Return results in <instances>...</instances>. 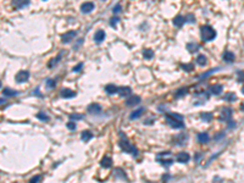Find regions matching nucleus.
Segmentation results:
<instances>
[{"label": "nucleus", "instance_id": "nucleus-1", "mask_svg": "<svg viewBox=\"0 0 244 183\" xmlns=\"http://www.w3.org/2000/svg\"><path fill=\"white\" fill-rule=\"evenodd\" d=\"M182 120H183V117L181 115H176V114H167L166 115L167 125L171 126L172 128H182L183 127Z\"/></svg>", "mask_w": 244, "mask_h": 183}, {"label": "nucleus", "instance_id": "nucleus-2", "mask_svg": "<svg viewBox=\"0 0 244 183\" xmlns=\"http://www.w3.org/2000/svg\"><path fill=\"white\" fill-rule=\"evenodd\" d=\"M216 37V32L212 27L210 26H203L201 27V38L205 42H209V40H212Z\"/></svg>", "mask_w": 244, "mask_h": 183}, {"label": "nucleus", "instance_id": "nucleus-3", "mask_svg": "<svg viewBox=\"0 0 244 183\" xmlns=\"http://www.w3.org/2000/svg\"><path fill=\"white\" fill-rule=\"evenodd\" d=\"M120 147L122 148V150H125L126 153H131V154L133 153L134 156L138 154L137 149H135L134 147H132V145L130 144V142L127 140V138L125 137V134H122V138H121V140H120Z\"/></svg>", "mask_w": 244, "mask_h": 183}, {"label": "nucleus", "instance_id": "nucleus-4", "mask_svg": "<svg viewBox=\"0 0 244 183\" xmlns=\"http://www.w3.org/2000/svg\"><path fill=\"white\" fill-rule=\"evenodd\" d=\"M158 161L161 162L164 166H168V165H171L173 160H172V156H171V154L168 153V151H164V153H161L158 155Z\"/></svg>", "mask_w": 244, "mask_h": 183}, {"label": "nucleus", "instance_id": "nucleus-5", "mask_svg": "<svg viewBox=\"0 0 244 183\" xmlns=\"http://www.w3.org/2000/svg\"><path fill=\"white\" fill-rule=\"evenodd\" d=\"M15 78H16V82L23 83V82H26V81L29 78V72L28 71H20V72H17Z\"/></svg>", "mask_w": 244, "mask_h": 183}, {"label": "nucleus", "instance_id": "nucleus-6", "mask_svg": "<svg viewBox=\"0 0 244 183\" xmlns=\"http://www.w3.org/2000/svg\"><path fill=\"white\" fill-rule=\"evenodd\" d=\"M74 37H76V32H74V31H70V32L65 33V34L61 37V42H62L64 44H69V43L72 42V39Z\"/></svg>", "mask_w": 244, "mask_h": 183}, {"label": "nucleus", "instance_id": "nucleus-7", "mask_svg": "<svg viewBox=\"0 0 244 183\" xmlns=\"http://www.w3.org/2000/svg\"><path fill=\"white\" fill-rule=\"evenodd\" d=\"M231 116H232V110L231 109H223L222 111H221V115H220V120H222V121H228L229 118H231Z\"/></svg>", "mask_w": 244, "mask_h": 183}, {"label": "nucleus", "instance_id": "nucleus-8", "mask_svg": "<svg viewBox=\"0 0 244 183\" xmlns=\"http://www.w3.org/2000/svg\"><path fill=\"white\" fill-rule=\"evenodd\" d=\"M93 9H94V4L89 3V1L82 4V6H81V11L83 13H89L90 11H93Z\"/></svg>", "mask_w": 244, "mask_h": 183}, {"label": "nucleus", "instance_id": "nucleus-9", "mask_svg": "<svg viewBox=\"0 0 244 183\" xmlns=\"http://www.w3.org/2000/svg\"><path fill=\"white\" fill-rule=\"evenodd\" d=\"M12 4L16 9H22L29 4V0H12Z\"/></svg>", "mask_w": 244, "mask_h": 183}, {"label": "nucleus", "instance_id": "nucleus-10", "mask_svg": "<svg viewBox=\"0 0 244 183\" xmlns=\"http://www.w3.org/2000/svg\"><path fill=\"white\" fill-rule=\"evenodd\" d=\"M173 25L176 26V27H182L183 25L186 23V17H183V16H181V15H178V16H176L175 18H173Z\"/></svg>", "mask_w": 244, "mask_h": 183}, {"label": "nucleus", "instance_id": "nucleus-11", "mask_svg": "<svg viewBox=\"0 0 244 183\" xmlns=\"http://www.w3.org/2000/svg\"><path fill=\"white\" fill-rule=\"evenodd\" d=\"M104 39H105V32H104V31H98L95 34H94V40H95L98 44L103 43Z\"/></svg>", "mask_w": 244, "mask_h": 183}, {"label": "nucleus", "instance_id": "nucleus-12", "mask_svg": "<svg viewBox=\"0 0 244 183\" xmlns=\"http://www.w3.org/2000/svg\"><path fill=\"white\" fill-rule=\"evenodd\" d=\"M139 101H140V98H139L138 95H133V97H131L130 99L126 100V105H127V106H133V105H137Z\"/></svg>", "mask_w": 244, "mask_h": 183}, {"label": "nucleus", "instance_id": "nucleus-13", "mask_svg": "<svg viewBox=\"0 0 244 183\" xmlns=\"http://www.w3.org/2000/svg\"><path fill=\"white\" fill-rule=\"evenodd\" d=\"M189 159H191V158H189V154H187V153H181V154L177 155V158H176V160H177L178 162H182V164L188 162Z\"/></svg>", "mask_w": 244, "mask_h": 183}, {"label": "nucleus", "instance_id": "nucleus-14", "mask_svg": "<svg viewBox=\"0 0 244 183\" xmlns=\"http://www.w3.org/2000/svg\"><path fill=\"white\" fill-rule=\"evenodd\" d=\"M101 111V107L98 104H90L88 106V112L89 114H99Z\"/></svg>", "mask_w": 244, "mask_h": 183}, {"label": "nucleus", "instance_id": "nucleus-15", "mask_svg": "<svg viewBox=\"0 0 244 183\" xmlns=\"http://www.w3.org/2000/svg\"><path fill=\"white\" fill-rule=\"evenodd\" d=\"M74 95H76V93H74L73 90H71V89H67V88L61 90V97L62 98H73Z\"/></svg>", "mask_w": 244, "mask_h": 183}, {"label": "nucleus", "instance_id": "nucleus-16", "mask_svg": "<svg viewBox=\"0 0 244 183\" xmlns=\"http://www.w3.org/2000/svg\"><path fill=\"white\" fill-rule=\"evenodd\" d=\"M222 92V86L220 84H215L210 87V93L214 94V95H219V94Z\"/></svg>", "mask_w": 244, "mask_h": 183}, {"label": "nucleus", "instance_id": "nucleus-17", "mask_svg": "<svg viewBox=\"0 0 244 183\" xmlns=\"http://www.w3.org/2000/svg\"><path fill=\"white\" fill-rule=\"evenodd\" d=\"M105 92L107 94H116L118 92V88L116 86H114V84H107L105 87Z\"/></svg>", "mask_w": 244, "mask_h": 183}, {"label": "nucleus", "instance_id": "nucleus-18", "mask_svg": "<svg viewBox=\"0 0 244 183\" xmlns=\"http://www.w3.org/2000/svg\"><path fill=\"white\" fill-rule=\"evenodd\" d=\"M131 88L130 87H122V88H120L118 89V94L121 97H128L131 94Z\"/></svg>", "mask_w": 244, "mask_h": 183}, {"label": "nucleus", "instance_id": "nucleus-19", "mask_svg": "<svg viewBox=\"0 0 244 183\" xmlns=\"http://www.w3.org/2000/svg\"><path fill=\"white\" fill-rule=\"evenodd\" d=\"M236 56H234V54L231 53V51H226L225 54H223V60L226 61V62H232V61H234Z\"/></svg>", "mask_w": 244, "mask_h": 183}, {"label": "nucleus", "instance_id": "nucleus-20", "mask_svg": "<svg viewBox=\"0 0 244 183\" xmlns=\"http://www.w3.org/2000/svg\"><path fill=\"white\" fill-rule=\"evenodd\" d=\"M143 114H144V109H137V110L133 111V112L130 115V118H131V120H135V118L140 117Z\"/></svg>", "mask_w": 244, "mask_h": 183}, {"label": "nucleus", "instance_id": "nucleus-21", "mask_svg": "<svg viewBox=\"0 0 244 183\" xmlns=\"http://www.w3.org/2000/svg\"><path fill=\"white\" fill-rule=\"evenodd\" d=\"M81 138H82V140L84 142H88V140H90L93 138V134L90 131H83L82 134H81Z\"/></svg>", "mask_w": 244, "mask_h": 183}, {"label": "nucleus", "instance_id": "nucleus-22", "mask_svg": "<svg viewBox=\"0 0 244 183\" xmlns=\"http://www.w3.org/2000/svg\"><path fill=\"white\" fill-rule=\"evenodd\" d=\"M100 165L103 166V167H106V168H107V167H110V166L112 165V160H111L110 158H107V156H105V158H104L103 160L100 161Z\"/></svg>", "mask_w": 244, "mask_h": 183}, {"label": "nucleus", "instance_id": "nucleus-23", "mask_svg": "<svg viewBox=\"0 0 244 183\" xmlns=\"http://www.w3.org/2000/svg\"><path fill=\"white\" fill-rule=\"evenodd\" d=\"M209 140V135H208V133H199L198 134V142L199 143H206V142Z\"/></svg>", "mask_w": 244, "mask_h": 183}, {"label": "nucleus", "instance_id": "nucleus-24", "mask_svg": "<svg viewBox=\"0 0 244 183\" xmlns=\"http://www.w3.org/2000/svg\"><path fill=\"white\" fill-rule=\"evenodd\" d=\"M196 62H198L200 66H205L206 62H208V59L205 55H199L198 57H196Z\"/></svg>", "mask_w": 244, "mask_h": 183}, {"label": "nucleus", "instance_id": "nucleus-25", "mask_svg": "<svg viewBox=\"0 0 244 183\" xmlns=\"http://www.w3.org/2000/svg\"><path fill=\"white\" fill-rule=\"evenodd\" d=\"M3 94H4L5 97H13V95H16V94H17V92L12 90V89H9V88H5Z\"/></svg>", "mask_w": 244, "mask_h": 183}, {"label": "nucleus", "instance_id": "nucleus-26", "mask_svg": "<svg viewBox=\"0 0 244 183\" xmlns=\"http://www.w3.org/2000/svg\"><path fill=\"white\" fill-rule=\"evenodd\" d=\"M200 117L203 118V121H205V122H209V121H211L212 118V115L211 114H206V112H203L200 115Z\"/></svg>", "mask_w": 244, "mask_h": 183}, {"label": "nucleus", "instance_id": "nucleus-27", "mask_svg": "<svg viewBox=\"0 0 244 183\" xmlns=\"http://www.w3.org/2000/svg\"><path fill=\"white\" fill-rule=\"evenodd\" d=\"M143 56H144L145 59H151V57L154 56V51H153L151 49H147V50H144V53H143Z\"/></svg>", "mask_w": 244, "mask_h": 183}, {"label": "nucleus", "instance_id": "nucleus-28", "mask_svg": "<svg viewBox=\"0 0 244 183\" xmlns=\"http://www.w3.org/2000/svg\"><path fill=\"white\" fill-rule=\"evenodd\" d=\"M198 48H199V46L196 45V44H194V43H191V44L187 45V49L191 51V53H195L196 50H198Z\"/></svg>", "mask_w": 244, "mask_h": 183}, {"label": "nucleus", "instance_id": "nucleus-29", "mask_svg": "<svg viewBox=\"0 0 244 183\" xmlns=\"http://www.w3.org/2000/svg\"><path fill=\"white\" fill-rule=\"evenodd\" d=\"M64 53H65V51H61V54H60V55H59L56 59H53V60L50 61V64H49V67H53V66H55V65H56V61H59V60L61 59V55H62Z\"/></svg>", "mask_w": 244, "mask_h": 183}, {"label": "nucleus", "instance_id": "nucleus-30", "mask_svg": "<svg viewBox=\"0 0 244 183\" xmlns=\"http://www.w3.org/2000/svg\"><path fill=\"white\" fill-rule=\"evenodd\" d=\"M37 117H38V118H40V120H43V121H48V120H49L48 115H45L44 112H39V114L37 115Z\"/></svg>", "mask_w": 244, "mask_h": 183}, {"label": "nucleus", "instance_id": "nucleus-31", "mask_svg": "<svg viewBox=\"0 0 244 183\" xmlns=\"http://www.w3.org/2000/svg\"><path fill=\"white\" fill-rule=\"evenodd\" d=\"M225 100H229V101H234L236 100V95L233 93H228L227 95L225 97Z\"/></svg>", "mask_w": 244, "mask_h": 183}, {"label": "nucleus", "instance_id": "nucleus-32", "mask_svg": "<svg viewBox=\"0 0 244 183\" xmlns=\"http://www.w3.org/2000/svg\"><path fill=\"white\" fill-rule=\"evenodd\" d=\"M181 67H182L183 70H186V71H192V70H193V65H191V64H189V65L182 64V65H181Z\"/></svg>", "mask_w": 244, "mask_h": 183}, {"label": "nucleus", "instance_id": "nucleus-33", "mask_svg": "<svg viewBox=\"0 0 244 183\" xmlns=\"http://www.w3.org/2000/svg\"><path fill=\"white\" fill-rule=\"evenodd\" d=\"M46 87H48V88H54V87H55V81L48 79V81H46Z\"/></svg>", "mask_w": 244, "mask_h": 183}, {"label": "nucleus", "instance_id": "nucleus-34", "mask_svg": "<svg viewBox=\"0 0 244 183\" xmlns=\"http://www.w3.org/2000/svg\"><path fill=\"white\" fill-rule=\"evenodd\" d=\"M81 118H83L82 115H76V114H74V115H70V120H73L74 121V120H81Z\"/></svg>", "mask_w": 244, "mask_h": 183}, {"label": "nucleus", "instance_id": "nucleus-35", "mask_svg": "<svg viewBox=\"0 0 244 183\" xmlns=\"http://www.w3.org/2000/svg\"><path fill=\"white\" fill-rule=\"evenodd\" d=\"M39 179H40V176L37 175V176H34V177H32V178L29 179V183H38Z\"/></svg>", "mask_w": 244, "mask_h": 183}, {"label": "nucleus", "instance_id": "nucleus-36", "mask_svg": "<svg viewBox=\"0 0 244 183\" xmlns=\"http://www.w3.org/2000/svg\"><path fill=\"white\" fill-rule=\"evenodd\" d=\"M118 21H120V18H118V17H112V18H111V21H110V25H111L112 27H115Z\"/></svg>", "mask_w": 244, "mask_h": 183}, {"label": "nucleus", "instance_id": "nucleus-37", "mask_svg": "<svg viewBox=\"0 0 244 183\" xmlns=\"http://www.w3.org/2000/svg\"><path fill=\"white\" fill-rule=\"evenodd\" d=\"M67 128H69V130H74V128H76V123H74L73 121H70L69 123H67Z\"/></svg>", "mask_w": 244, "mask_h": 183}, {"label": "nucleus", "instance_id": "nucleus-38", "mask_svg": "<svg viewBox=\"0 0 244 183\" xmlns=\"http://www.w3.org/2000/svg\"><path fill=\"white\" fill-rule=\"evenodd\" d=\"M238 79H239V82H243V81H244V72L243 71L238 72Z\"/></svg>", "mask_w": 244, "mask_h": 183}, {"label": "nucleus", "instance_id": "nucleus-39", "mask_svg": "<svg viewBox=\"0 0 244 183\" xmlns=\"http://www.w3.org/2000/svg\"><path fill=\"white\" fill-rule=\"evenodd\" d=\"M82 66H83V64H79V65H77L76 67H73V72H78L81 69H82Z\"/></svg>", "mask_w": 244, "mask_h": 183}, {"label": "nucleus", "instance_id": "nucleus-40", "mask_svg": "<svg viewBox=\"0 0 244 183\" xmlns=\"http://www.w3.org/2000/svg\"><path fill=\"white\" fill-rule=\"evenodd\" d=\"M120 11H121V6L120 5H117V6H115V8H114V13H117Z\"/></svg>", "mask_w": 244, "mask_h": 183}, {"label": "nucleus", "instance_id": "nucleus-41", "mask_svg": "<svg viewBox=\"0 0 244 183\" xmlns=\"http://www.w3.org/2000/svg\"><path fill=\"white\" fill-rule=\"evenodd\" d=\"M4 103H5V99H0V105L4 104Z\"/></svg>", "mask_w": 244, "mask_h": 183}, {"label": "nucleus", "instance_id": "nucleus-42", "mask_svg": "<svg viewBox=\"0 0 244 183\" xmlns=\"http://www.w3.org/2000/svg\"><path fill=\"white\" fill-rule=\"evenodd\" d=\"M242 93H243V94H244V87H243V88H242Z\"/></svg>", "mask_w": 244, "mask_h": 183}, {"label": "nucleus", "instance_id": "nucleus-43", "mask_svg": "<svg viewBox=\"0 0 244 183\" xmlns=\"http://www.w3.org/2000/svg\"><path fill=\"white\" fill-rule=\"evenodd\" d=\"M242 110H243V111H244V105H243V106H242Z\"/></svg>", "mask_w": 244, "mask_h": 183}, {"label": "nucleus", "instance_id": "nucleus-44", "mask_svg": "<svg viewBox=\"0 0 244 183\" xmlns=\"http://www.w3.org/2000/svg\"><path fill=\"white\" fill-rule=\"evenodd\" d=\"M0 87H1V83H0Z\"/></svg>", "mask_w": 244, "mask_h": 183}]
</instances>
